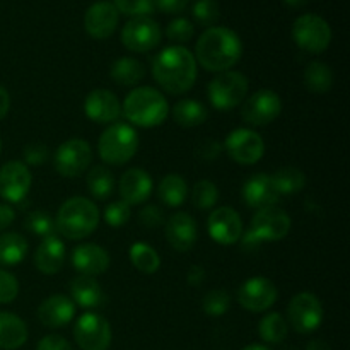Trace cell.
<instances>
[{
    "label": "cell",
    "instance_id": "obj_1",
    "mask_svg": "<svg viewBox=\"0 0 350 350\" xmlns=\"http://www.w3.org/2000/svg\"><path fill=\"white\" fill-rule=\"evenodd\" d=\"M197 60L188 48L167 46L154 58L152 75L164 92L173 96L185 94L197 81Z\"/></svg>",
    "mask_w": 350,
    "mask_h": 350
},
{
    "label": "cell",
    "instance_id": "obj_2",
    "mask_svg": "<svg viewBox=\"0 0 350 350\" xmlns=\"http://www.w3.org/2000/svg\"><path fill=\"white\" fill-rule=\"evenodd\" d=\"M241 38L229 27L212 26L195 44V60L207 72H228L241 60Z\"/></svg>",
    "mask_w": 350,
    "mask_h": 350
},
{
    "label": "cell",
    "instance_id": "obj_3",
    "mask_svg": "<svg viewBox=\"0 0 350 350\" xmlns=\"http://www.w3.org/2000/svg\"><path fill=\"white\" fill-rule=\"evenodd\" d=\"M170 103L164 94L150 85L135 88L126 94L122 105V115L125 116L129 125L154 129L163 125L170 116Z\"/></svg>",
    "mask_w": 350,
    "mask_h": 350
},
{
    "label": "cell",
    "instance_id": "obj_4",
    "mask_svg": "<svg viewBox=\"0 0 350 350\" xmlns=\"http://www.w3.org/2000/svg\"><path fill=\"white\" fill-rule=\"evenodd\" d=\"M99 208L85 197H72L65 200L55 215V229L64 238L77 241L91 236L98 229Z\"/></svg>",
    "mask_w": 350,
    "mask_h": 350
},
{
    "label": "cell",
    "instance_id": "obj_5",
    "mask_svg": "<svg viewBox=\"0 0 350 350\" xmlns=\"http://www.w3.org/2000/svg\"><path fill=\"white\" fill-rule=\"evenodd\" d=\"M139 144V133L132 125L116 122L101 133L98 152L99 157L109 166H123L135 156Z\"/></svg>",
    "mask_w": 350,
    "mask_h": 350
},
{
    "label": "cell",
    "instance_id": "obj_6",
    "mask_svg": "<svg viewBox=\"0 0 350 350\" xmlns=\"http://www.w3.org/2000/svg\"><path fill=\"white\" fill-rule=\"evenodd\" d=\"M250 82L245 74L238 70L221 72L211 81L207 88L211 105L219 111H231L238 108L248 94Z\"/></svg>",
    "mask_w": 350,
    "mask_h": 350
},
{
    "label": "cell",
    "instance_id": "obj_7",
    "mask_svg": "<svg viewBox=\"0 0 350 350\" xmlns=\"http://www.w3.org/2000/svg\"><path fill=\"white\" fill-rule=\"evenodd\" d=\"M293 40L306 53L320 55L330 46L332 27L318 14H303L293 24Z\"/></svg>",
    "mask_w": 350,
    "mask_h": 350
},
{
    "label": "cell",
    "instance_id": "obj_8",
    "mask_svg": "<svg viewBox=\"0 0 350 350\" xmlns=\"http://www.w3.org/2000/svg\"><path fill=\"white\" fill-rule=\"evenodd\" d=\"M92 163L91 144L84 139H68L58 146L53 156V166L64 178H77L88 171Z\"/></svg>",
    "mask_w": 350,
    "mask_h": 350
},
{
    "label": "cell",
    "instance_id": "obj_9",
    "mask_svg": "<svg viewBox=\"0 0 350 350\" xmlns=\"http://www.w3.org/2000/svg\"><path fill=\"white\" fill-rule=\"evenodd\" d=\"M291 228H293V221H291L289 214L273 205V207L256 211L246 232L258 245H262L263 241H280L289 234Z\"/></svg>",
    "mask_w": 350,
    "mask_h": 350
},
{
    "label": "cell",
    "instance_id": "obj_10",
    "mask_svg": "<svg viewBox=\"0 0 350 350\" xmlns=\"http://www.w3.org/2000/svg\"><path fill=\"white\" fill-rule=\"evenodd\" d=\"M287 320L297 334H313L323 323V304L313 293H299L287 306Z\"/></svg>",
    "mask_w": 350,
    "mask_h": 350
},
{
    "label": "cell",
    "instance_id": "obj_11",
    "mask_svg": "<svg viewBox=\"0 0 350 350\" xmlns=\"http://www.w3.org/2000/svg\"><path fill=\"white\" fill-rule=\"evenodd\" d=\"M74 338L82 350H108L113 338L109 321L98 313L81 314L75 321Z\"/></svg>",
    "mask_w": 350,
    "mask_h": 350
},
{
    "label": "cell",
    "instance_id": "obj_12",
    "mask_svg": "<svg viewBox=\"0 0 350 350\" xmlns=\"http://www.w3.org/2000/svg\"><path fill=\"white\" fill-rule=\"evenodd\" d=\"M282 113V99L272 89H260L241 106V116L248 125L265 126L275 122Z\"/></svg>",
    "mask_w": 350,
    "mask_h": 350
},
{
    "label": "cell",
    "instance_id": "obj_13",
    "mask_svg": "<svg viewBox=\"0 0 350 350\" xmlns=\"http://www.w3.org/2000/svg\"><path fill=\"white\" fill-rule=\"evenodd\" d=\"M229 157L243 166L256 164L265 154V142L262 135L252 129H236L226 139L224 147Z\"/></svg>",
    "mask_w": 350,
    "mask_h": 350
},
{
    "label": "cell",
    "instance_id": "obj_14",
    "mask_svg": "<svg viewBox=\"0 0 350 350\" xmlns=\"http://www.w3.org/2000/svg\"><path fill=\"white\" fill-rule=\"evenodd\" d=\"M161 38L159 24L150 17H132L122 29V43L133 53L152 51L159 46Z\"/></svg>",
    "mask_w": 350,
    "mask_h": 350
},
{
    "label": "cell",
    "instance_id": "obj_15",
    "mask_svg": "<svg viewBox=\"0 0 350 350\" xmlns=\"http://www.w3.org/2000/svg\"><path fill=\"white\" fill-rule=\"evenodd\" d=\"M33 176L23 161H9L0 167V197L9 204L21 205L29 193Z\"/></svg>",
    "mask_w": 350,
    "mask_h": 350
},
{
    "label": "cell",
    "instance_id": "obj_16",
    "mask_svg": "<svg viewBox=\"0 0 350 350\" xmlns=\"http://www.w3.org/2000/svg\"><path fill=\"white\" fill-rule=\"evenodd\" d=\"M279 289L267 277H252L238 289V303L252 313H263L275 304Z\"/></svg>",
    "mask_w": 350,
    "mask_h": 350
},
{
    "label": "cell",
    "instance_id": "obj_17",
    "mask_svg": "<svg viewBox=\"0 0 350 350\" xmlns=\"http://www.w3.org/2000/svg\"><path fill=\"white\" fill-rule=\"evenodd\" d=\"M208 236L217 245L231 246L241 239L243 221L238 212L231 207H219L212 211L207 221Z\"/></svg>",
    "mask_w": 350,
    "mask_h": 350
},
{
    "label": "cell",
    "instance_id": "obj_18",
    "mask_svg": "<svg viewBox=\"0 0 350 350\" xmlns=\"http://www.w3.org/2000/svg\"><path fill=\"white\" fill-rule=\"evenodd\" d=\"M120 12L109 0H98L92 3L84 16L85 33L94 40H106L118 27Z\"/></svg>",
    "mask_w": 350,
    "mask_h": 350
},
{
    "label": "cell",
    "instance_id": "obj_19",
    "mask_svg": "<svg viewBox=\"0 0 350 350\" xmlns=\"http://www.w3.org/2000/svg\"><path fill=\"white\" fill-rule=\"evenodd\" d=\"M84 113L91 122L109 125L122 116V103L115 92L108 89H94L85 98Z\"/></svg>",
    "mask_w": 350,
    "mask_h": 350
},
{
    "label": "cell",
    "instance_id": "obj_20",
    "mask_svg": "<svg viewBox=\"0 0 350 350\" xmlns=\"http://www.w3.org/2000/svg\"><path fill=\"white\" fill-rule=\"evenodd\" d=\"M70 262L81 275L98 277L108 272L111 260L109 253L96 243H82L72 250Z\"/></svg>",
    "mask_w": 350,
    "mask_h": 350
},
{
    "label": "cell",
    "instance_id": "obj_21",
    "mask_svg": "<svg viewBox=\"0 0 350 350\" xmlns=\"http://www.w3.org/2000/svg\"><path fill=\"white\" fill-rule=\"evenodd\" d=\"M280 193L273 183L272 174H253L243 187V200L250 208L273 207L279 202Z\"/></svg>",
    "mask_w": 350,
    "mask_h": 350
},
{
    "label": "cell",
    "instance_id": "obj_22",
    "mask_svg": "<svg viewBox=\"0 0 350 350\" xmlns=\"http://www.w3.org/2000/svg\"><path fill=\"white\" fill-rule=\"evenodd\" d=\"M166 239L176 252H190L198 239L197 221L187 212L171 215L166 222Z\"/></svg>",
    "mask_w": 350,
    "mask_h": 350
},
{
    "label": "cell",
    "instance_id": "obj_23",
    "mask_svg": "<svg viewBox=\"0 0 350 350\" xmlns=\"http://www.w3.org/2000/svg\"><path fill=\"white\" fill-rule=\"evenodd\" d=\"M152 178L140 167H132V170L125 171L118 181V191L122 195V200L130 207L144 204L152 193Z\"/></svg>",
    "mask_w": 350,
    "mask_h": 350
},
{
    "label": "cell",
    "instance_id": "obj_24",
    "mask_svg": "<svg viewBox=\"0 0 350 350\" xmlns=\"http://www.w3.org/2000/svg\"><path fill=\"white\" fill-rule=\"evenodd\" d=\"M75 317V304L64 294L46 297L38 308V320L46 328H64Z\"/></svg>",
    "mask_w": 350,
    "mask_h": 350
},
{
    "label": "cell",
    "instance_id": "obj_25",
    "mask_svg": "<svg viewBox=\"0 0 350 350\" xmlns=\"http://www.w3.org/2000/svg\"><path fill=\"white\" fill-rule=\"evenodd\" d=\"M65 263V245L58 236H48L34 252V265L43 275H55Z\"/></svg>",
    "mask_w": 350,
    "mask_h": 350
},
{
    "label": "cell",
    "instance_id": "obj_26",
    "mask_svg": "<svg viewBox=\"0 0 350 350\" xmlns=\"http://www.w3.org/2000/svg\"><path fill=\"white\" fill-rule=\"evenodd\" d=\"M70 299L84 310H96L106 304V294L96 277L79 275L70 282Z\"/></svg>",
    "mask_w": 350,
    "mask_h": 350
},
{
    "label": "cell",
    "instance_id": "obj_27",
    "mask_svg": "<svg viewBox=\"0 0 350 350\" xmlns=\"http://www.w3.org/2000/svg\"><path fill=\"white\" fill-rule=\"evenodd\" d=\"M27 325L9 311H0V349L16 350L27 342Z\"/></svg>",
    "mask_w": 350,
    "mask_h": 350
},
{
    "label": "cell",
    "instance_id": "obj_28",
    "mask_svg": "<svg viewBox=\"0 0 350 350\" xmlns=\"http://www.w3.org/2000/svg\"><path fill=\"white\" fill-rule=\"evenodd\" d=\"M109 75H111L115 84L123 85V88H132V85L140 84L142 79L146 77V67L137 58L122 57L113 62Z\"/></svg>",
    "mask_w": 350,
    "mask_h": 350
},
{
    "label": "cell",
    "instance_id": "obj_29",
    "mask_svg": "<svg viewBox=\"0 0 350 350\" xmlns=\"http://www.w3.org/2000/svg\"><path fill=\"white\" fill-rule=\"evenodd\" d=\"M173 118L183 129H195L207 122L208 111L197 99H181L173 106Z\"/></svg>",
    "mask_w": 350,
    "mask_h": 350
},
{
    "label": "cell",
    "instance_id": "obj_30",
    "mask_svg": "<svg viewBox=\"0 0 350 350\" xmlns=\"http://www.w3.org/2000/svg\"><path fill=\"white\" fill-rule=\"evenodd\" d=\"M157 197L167 207H181L188 197V183L181 174H166L159 181Z\"/></svg>",
    "mask_w": 350,
    "mask_h": 350
},
{
    "label": "cell",
    "instance_id": "obj_31",
    "mask_svg": "<svg viewBox=\"0 0 350 350\" xmlns=\"http://www.w3.org/2000/svg\"><path fill=\"white\" fill-rule=\"evenodd\" d=\"M27 255V239L19 232L0 234V265H19Z\"/></svg>",
    "mask_w": 350,
    "mask_h": 350
},
{
    "label": "cell",
    "instance_id": "obj_32",
    "mask_svg": "<svg viewBox=\"0 0 350 350\" xmlns=\"http://www.w3.org/2000/svg\"><path fill=\"white\" fill-rule=\"evenodd\" d=\"M115 176L106 166H94L85 176L88 191L96 200H106L115 191Z\"/></svg>",
    "mask_w": 350,
    "mask_h": 350
},
{
    "label": "cell",
    "instance_id": "obj_33",
    "mask_svg": "<svg viewBox=\"0 0 350 350\" xmlns=\"http://www.w3.org/2000/svg\"><path fill=\"white\" fill-rule=\"evenodd\" d=\"M304 85L314 94H325L334 85V72L323 62H311L304 70Z\"/></svg>",
    "mask_w": 350,
    "mask_h": 350
},
{
    "label": "cell",
    "instance_id": "obj_34",
    "mask_svg": "<svg viewBox=\"0 0 350 350\" xmlns=\"http://www.w3.org/2000/svg\"><path fill=\"white\" fill-rule=\"evenodd\" d=\"M130 262L135 267L139 272L146 273V275H152L159 270L161 267V258L159 253L152 248L150 245L144 241H137L130 246L129 250Z\"/></svg>",
    "mask_w": 350,
    "mask_h": 350
},
{
    "label": "cell",
    "instance_id": "obj_35",
    "mask_svg": "<svg viewBox=\"0 0 350 350\" xmlns=\"http://www.w3.org/2000/svg\"><path fill=\"white\" fill-rule=\"evenodd\" d=\"M287 332H289V325H287L286 318L277 311L267 313L265 317L260 320L258 334L260 338L267 344H280L286 340Z\"/></svg>",
    "mask_w": 350,
    "mask_h": 350
},
{
    "label": "cell",
    "instance_id": "obj_36",
    "mask_svg": "<svg viewBox=\"0 0 350 350\" xmlns=\"http://www.w3.org/2000/svg\"><path fill=\"white\" fill-rule=\"evenodd\" d=\"M272 178L280 195H296L306 187V174L294 166L280 167Z\"/></svg>",
    "mask_w": 350,
    "mask_h": 350
},
{
    "label": "cell",
    "instance_id": "obj_37",
    "mask_svg": "<svg viewBox=\"0 0 350 350\" xmlns=\"http://www.w3.org/2000/svg\"><path fill=\"white\" fill-rule=\"evenodd\" d=\"M219 200V190L215 183L208 180H200L195 183L193 190H191V204L198 211H208L214 208V205Z\"/></svg>",
    "mask_w": 350,
    "mask_h": 350
},
{
    "label": "cell",
    "instance_id": "obj_38",
    "mask_svg": "<svg viewBox=\"0 0 350 350\" xmlns=\"http://www.w3.org/2000/svg\"><path fill=\"white\" fill-rule=\"evenodd\" d=\"M24 228L31 232V234L41 236V238H48V236H55V219L51 217L48 212L44 211H33L26 215L24 221Z\"/></svg>",
    "mask_w": 350,
    "mask_h": 350
},
{
    "label": "cell",
    "instance_id": "obj_39",
    "mask_svg": "<svg viewBox=\"0 0 350 350\" xmlns=\"http://www.w3.org/2000/svg\"><path fill=\"white\" fill-rule=\"evenodd\" d=\"M229 306H231V297H229V294L222 289L208 291V293L205 294L204 301H202L204 313L212 318H219L222 317V314L228 313Z\"/></svg>",
    "mask_w": 350,
    "mask_h": 350
},
{
    "label": "cell",
    "instance_id": "obj_40",
    "mask_svg": "<svg viewBox=\"0 0 350 350\" xmlns=\"http://www.w3.org/2000/svg\"><path fill=\"white\" fill-rule=\"evenodd\" d=\"M193 17L200 26L212 27L221 17L217 0H197L193 5Z\"/></svg>",
    "mask_w": 350,
    "mask_h": 350
},
{
    "label": "cell",
    "instance_id": "obj_41",
    "mask_svg": "<svg viewBox=\"0 0 350 350\" xmlns=\"http://www.w3.org/2000/svg\"><path fill=\"white\" fill-rule=\"evenodd\" d=\"M116 10L132 17H150L156 10L154 0H113Z\"/></svg>",
    "mask_w": 350,
    "mask_h": 350
},
{
    "label": "cell",
    "instance_id": "obj_42",
    "mask_svg": "<svg viewBox=\"0 0 350 350\" xmlns=\"http://www.w3.org/2000/svg\"><path fill=\"white\" fill-rule=\"evenodd\" d=\"M130 215H132V208L123 200L111 202L105 208V221L111 228H122V226H125L130 221Z\"/></svg>",
    "mask_w": 350,
    "mask_h": 350
},
{
    "label": "cell",
    "instance_id": "obj_43",
    "mask_svg": "<svg viewBox=\"0 0 350 350\" xmlns=\"http://www.w3.org/2000/svg\"><path fill=\"white\" fill-rule=\"evenodd\" d=\"M195 27L193 24L190 23L185 17H178V19H173L166 27V36L170 38L174 43H187L193 38Z\"/></svg>",
    "mask_w": 350,
    "mask_h": 350
},
{
    "label": "cell",
    "instance_id": "obj_44",
    "mask_svg": "<svg viewBox=\"0 0 350 350\" xmlns=\"http://www.w3.org/2000/svg\"><path fill=\"white\" fill-rule=\"evenodd\" d=\"M24 164L26 166H43L50 159V150L43 142H31L24 147Z\"/></svg>",
    "mask_w": 350,
    "mask_h": 350
},
{
    "label": "cell",
    "instance_id": "obj_45",
    "mask_svg": "<svg viewBox=\"0 0 350 350\" xmlns=\"http://www.w3.org/2000/svg\"><path fill=\"white\" fill-rule=\"evenodd\" d=\"M19 294V282L7 270L0 269V304H9Z\"/></svg>",
    "mask_w": 350,
    "mask_h": 350
},
{
    "label": "cell",
    "instance_id": "obj_46",
    "mask_svg": "<svg viewBox=\"0 0 350 350\" xmlns=\"http://www.w3.org/2000/svg\"><path fill=\"white\" fill-rule=\"evenodd\" d=\"M164 217H166V215H164V211L157 207V205H146V207L139 212V222L149 229H156L159 228V226H163L164 221H166Z\"/></svg>",
    "mask_w": 350,
    "mask_h": 350
},
{
    "label": "cell",
    "instance_id": "obj_47",
    "mask_svg": "<svg viewBox=\"0 0 350 350\" xmlns=\"http://www.w3.org/2000/svg\"><path fill=\"white\" fill-rule=\"evenodd\" d=\"M36 350H74L70 342L60 335H46L38 342Z\"/></svg>",
    "mask_w": 350,
    "mask_h": 350
},
{
    "label": "cell",
    "instance_id": "obj_48",
    "mask_svg": "<svg viewBox=\"0 0 350 350\" xmlns=\"http://www.w3.org/2000/svg\"><path fill=\"white\" fill-rule=\"evenodd\" d=\"M222 146L217 140H204L198 147V156L204 161H214L221 156Z\"/></svg>",
    "mask_w": 350,
    "mask_h": 350
},
{
    "label": "cell",
    "instance_id": "obj_49",
    "mask_svg": "<svg viewBox=\"0 0 350 350\" xmlns=\"http://www.w3.org/2000/svg\"><path fill=\"white\" fill-rule=\"evenodd\" d=\"M154 3H156V9L163 10V12L178 14L185 10V7L188 5V0H154Z\"/></svg>",
    "mask_w": 350,
    "mask_h": 350
},
{
    "label": "cell",
    "instance_id": "obj_50",
    "mask_svg": "<svg viewBox=\"0 0 350 350\" xmlns=\"http://www.w3.org/2000/svg\"><path fill=\"white\" fill-rule=\"evenodd\" d=\"M16 219V211L9 204H0V231H5Z\"/></svg>",
    "mask_w": 350,
    "mask_h": 350
},
{
    "label": "cell",
    "instance_id": "obj_51",
    "mask_svg": "<svg viewBox=\"0 0 350 350\" xmlns=\"http://www.w3.org/2000/svg\"><path fill=\"white\" fill-rule=\"evenodd\" d=\"M187 280H188V282H190L193 287L200 286V284L205 280V270H204V267H200V265H191L190 270H188V273H187Z\"/></svg>",
    "mask_w": 350,
    "mask_h": 350
},
{
    "label": "cell",
    "instance_id": "obj_52",
    "mask_svg": "<svg viewBox=\"0 0 350 350\" xmlns=\"http://www.w3.org/2000/svg\"><path fill=\"white\" fill-rule=\"evenodd\" d=\"M9 109H10V96L9 92H7V89L0 85V122L5 118Z\"/></svg>",
    "mask_w": 350,
    "mask_h": 350
},
{
    "label": "cell",
    "instance_id": "obj_53",
    "mask_svg": "<svg viewBox=\"0 0 350 350\" xmlns=\"http://www.w3.org/2000/svg\"><path fill=\"white\" fill-rule=\"evenodd\" d=\"M306 350H332V347L327 342L321 340V338H317V340H311L310 344L306 345Z\"/></svg>",
    "mask_w": 350,
    "mask_h": 350
},
{
    "label": "cell",
    "instance_id": "obj_54",
    "mask_svg": "<svg viewBox=\"0 0 350 350\" xmlns=\"http://www.w3.org/2000/svg\"><path fill=\"white\" fill-rule=\"evenodd\" d=\"M284 3H286L287 7H291V9H301V7L306 5L308 0H282Z\"/></svg>",
    "mask_w": 350,
    "mask_h": 350
},
{
    "label": "cell",
    "instance_id": "obj_55",
    "mask_svg": "<svg viewBox=\"0 0 350 350\" xmlns=\"http://www.w3.org/2000/svg\"><path fill=\"white\" fill-rule=\"evenodd\" d=\"M243 350H272V349H269L267 347V345H260V344H252V345H246L245 349Z\"/></svg>",
    "mask_w": 350,
    "mask_h": 350
},
{
    "label": "cell",
    "instance_id": "obj_56",
    "mask_svg": "<svg viewBox=\"0 0 350 350\" xmlns=\"http://www.w3.org/2000/svg\"><path fill=\"white\" fill-rule=\"evenodd\" d=\"M0 152H2V142H0Z\"/></svg>",
    "mask_w": 350,
    "mask_h": 350
}]
</instances>
